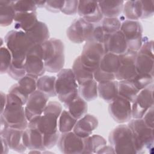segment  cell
Returning <instances> with one entry per match:
<instances>
[{
  "label": "cell",
  "mask_w": 154,
  "mask_h": 154,
  "mask_svg": "<svg viewBox=\"0 0 154 154\" xmlns=\"http://www.w3.org/2000/svg\"><path fill=\"white\" fill-rule=\"evenodd\" d=\"M62 111V105L60 103L49 101L43 114L28 122V125L35 126L43 135L46 149H51L57 144L60 136L58 120Z\"/></svg>",
  "instance_id": "1"
},
{
  "label": "cell",
  "mask_w": 154,
  "mask_h": 154,
  "mask_svg": "<svg viewBox=\"0 0 154 154\" xmlns=\"http://www.w3.org/2000/svg\"><path fill=\"white\" fill-rule=\"evenodd\" d=\"M5 43L12 55L11 64L17 67H25L27 54L35 45L30 40L26 33L20 30H11L5 36Z\"/></svg>",
  "instance_id": "2"
},
{
  "label": "cell",
  "mask_w": 154,
  "mask_h": 154,
  "mask_svg": "<svg viewBox=\"0 0 154 154\" xmlns=\"http://www.w3.org/2000/svg\"><path fill=\"white\" fill-rule=\"evenodd\" d=\"M42 56L46 70L58 73L64 65V46L58 38H51L41 44Z\"/></svg>",
  "instance_id": "3"
},
{
  "label": "cell",
  "mask_w": 154,
  "mask_h": 154,
  "mask_svg": "<svg viewBox=\"0 0 154 154\" xmlns=\"http://www.w3.org/2000/svg\"><path fill=\"white\" fill-rule=\"evenodd\" d=\"M78 87L72 69H63L58 73L55 81V91L64 106L79 95Z\"/></svg>",
  "instance_id": "4"
},
{
  "label": "cell",
  "mask_w": 154,
  "mask_h": 154,
  "mask_svg": "<svg viewBox=\"0 0 154 154\" xmlns=\"http://www.w3.org/2000/svg\"><path fill=\"white\" fill-rule=\"evenodd\" d=\"M128 125L133 134L137 153L149 152L154 144L153 128L147 126L142 119H131Z\"/></svg>",
  "instance_id": "5"
},
{
  "label": "cell",
  "mask_w": 154,
  "mask_h": 154,
  "mask_svg": "<svg viewBox=\"0 0 154 154\" xmlns=\"http://www.w3.org/2000/svg\"><path fill=\"white\" fill-rule=\"evenodd\" d=\"M108 140L115 153H137L133 134L128 125L116 127L110 132Z\"/></svg>",
  "instance_id": "6"
},
{
  "label": "cell",
  "mask_w": 154,
  "mask_h": 154,
  "mask_svg": "<svg viewBox=\"0 0 154 154\" xmlns=\"http://www.w3.org/2000/svg\"><path fill=\"white\" fill-rule=\"evenodd\" d=\"M1 115L10 128L22 130L28 128L29 122L26 117L24 105L19 100L8 94H7L6 106Z\"/></svg>",
  "instance_id": "7"
},
{
  "label": "cell",
  "mask_w": 154,
  "mask_h": 154,
  "mask_svg": "<svg viewBox=\"0 0 154 154\" xmlns=\"http://www.w3.org/2000/svg\"><path fill=\"white\" fill-rule=\"evenodd\" d=\"M105 53L103 43L89 40L83 46L79 55L80 60L85 67L94 72L99 67L101 58Z\"/></svg>",
  "instance_id": "8"
},
{
  "label": "cell",
  "mask_w": 154,
  "mask_h": 154,
  "mask_svg": "<svg viewBox=\"0 0 154 154\" xmlns=\"http://www.w3.org/2000/svg\"><path fill=\"white\" fill-rule=\"evenodd\" d=\"M153 42L144 40L137 52L135 60V67L139 75L153 76Z\"/></svg>",
  "instance_id": "9"
},
{
  "label": "cell",
  "mask_w": 154,
  "mask_h": 154,
  "mask_svg": "<svg viewBox=\"0 0 154 154\" xmlns=\"http://www.w3.org/2000/svg\"><path fill=\"white\" fill-rule=\"evenodd\" d=\"M120 31L126 39L128 49L138 52L143 43V26L138 20H125L122 22Z\"/></svg>",
  "instance_id": "10"
},
{
  "label": "cell",
  "mask_w": 154,
  "mask_h": 154,
  "mask_svg": "<svg viewBox=\"0 0 154 154\" xmlns=\"http://www.w3.org/2000/svg\"><path fill=\"white\" fill-rule=\"evenodd\" d=\"M95 26L84 19L79 17L75 19L66 31L69 40L75 43H82L88 41L91 37Z\"/></svg>",
  "instance_id": "11"
},
{
  "label": "cell",
  "mask_w": 154,
  "mask_h": 154,
  "mask_svg": "<svg viewBox=\"0 0 154 154\" xmlns=\"http://www.w3.org/2000/svg\"><path fill=\"white\" fill-rule=\"evenodd\" d=\"M25 67L27 75L37 78L44 75L46 70L43 59L41 45H35L29 49L26 57Z\"/></svg>",
  "instance_id": "12"
},
{
  "label": "cell",
  "mask_w": 154,
  "mask_h": 154,
  "mask_svg": "<svg viewBox=\"0 0 154 154\" xmlns=\"http://www.w3.org/2000/svg\"><path fill=\"white\" fill-rule=\"evenodd\" d=\"M153 106V85H149L141 90L136 96L132 105L133 119H142L143 116Z\"/></svg>",
  "instance_id": "13"
},
{
  "label": "cell",
  "mask_w": 154,
  "mask_h": 154,
  "mask_svg": "<svg viewBox=\"0 0 154 154\" xmlns=\"http://www.w3.org/2000/svg\"><path fill=\"white\" fill-rule=\"evenodd\" d=\"M108 111L112 119L118 123L128 122L132 118L131 103L119 95L109 103Z\"/></svg>",
  "instance_id": "14"
},
{
  "label": "cell",
  "mask_w": 154,
  "mask_h": 154,
  "mask_svg": "<svg viewBox=\"0 0 154 154\" xmlns=\"http://www.w3.org/2000/svg\"><path fill=\"white\" fill-rule=\"evenodd\" d=\"M137 52L128 50L119 55L120 66L115 75L117 81L132 80L137 75L135 60Z\"/></svg>",
  "instance_id": "15"
},
{
  "label": "cell",
  "mask_w": 154,
  "mask_h": 154,
  "mask_svg": "<svg viewBox=\"0 0 154 154\" xmlns=\"http://www.w3.org/2000/svg\"><path fill=\"white\" fill-rule=\"evenodd\" d=\"M48 100L49 97L37 90L29 95L25 106V112L28 122L43 114Z\"/></svg>",
  "instance_id": "16"
},
{
  "label": "cell",
  "mask_w": 154,
  "mask_h": 154,
  "mask_svg": "<svg viewBox=\"0 0 154 154\" xmlns=\"http://www.w3.org/2000/svg\"><path fill=\"white\" fill-rule=\"evenodd\" d=\"M57 144L61 152L63 153H83L84 138L79 137L73 131L61 134Z\"/></svg>",
  "instance_id": "17"
},
{
  "label": "cell",
  "mask_w": 154,
  "mask_h": 154,
  "mask_svg": "<svg viewBox=\"0 0 154 154\" xmlns=\"http://www.w3.org/2000/svg\"><path fill=\"white\" fill-rule=\"evenodd\" d=\"M77 13L80 17L93 24L99 22L103 17L97 1H79Z\"/></svg>",
  "instance_id": "18"
},
{
  "label": "cell",
  "mask_w": 154,
  "mask_h": 154,
  "mask_svg": "<svg viewBox=\"0 0 154 154\" xmlns=\"http://www.w3.org/2000/svg\"><path fill=\"white\" fill-rule=\"evenodd\" d=\"M23 142L27 149L30 150H46L44 145L43 135L34 126L28 125L23 131Z\"/></svg>",
  "instance_id": "19"
},
{
  "label": "cell",
  "mask_w": 154,
  "mask_h": 154,
  "mask_svg": "<svg viewBox=\"0 0 154 154\" xmlns=\"http://www.w3.org/2000/svg\"><path fill=\"white\" fill-rule=\"evenodd\" d=\"M105 52L121 55L128 51V45L120 29L113 34L106 35L104 43Z\"/></svg>",
  "instance_id": "20"
},
{
  "label": "cell",
  "mask_w": 154,
  "mask_h": 154,
  "mask_svg": "<svg viewBox=\"0 0 154 154\" xmlns=\"http://www.w3.org/2000/svg\"><path fill=\"white\" fill-rule=\"evenodd\" d=\"M98 124V119L94 116L85 114L77 120L73 132L79 137L85 138L91 135Z\"/></svg>",
  "instance_id": "21"
},
{
  "label": "cell",
  "mask_w": 154,
  "mask_h": 154,
  "mask_svg": "<svg viewBox=\"0 0 154 154\" xmlns=\"http://www.w3.org/2000/svg\"><path fill=\"white\" fill-rule=\"evenodd\" d=\"M23 131L9 128L4 134L0 136L5 139L10 149L19 153H23L27 149L23 142Z\"/></svg>",
  "instance_id": "22"
},
{
  "label": "cell",
  "mask_w": 154,
  "mask_h": 154,
  "mask_svg": "<svg viewBox=\"0 0 154 154\" xmlns=\"http://www.w3.org/2000/svg\"><path fill=\"white\" fill-rule=\"evenodd\" d=\"M36 11L16 13L14 19V28L16 30L27 32L38 22Z\"/></svg>",
  "instance_id": "23"
},
{
  "label": "cell",
  "mask_w": 154,
  "mask_h": 154,
  "mask_svg": "<svg viewBox=\"0 0 154 154\" xmlns=\"http://www.w3.org/2000/svg\"><path fill=\"white\" fill-rule=\"evenodd\" d=\"M26 33L34 45H41L49 39L50 34L48 27L45 23L41 21H38Z\"/></svg>",
  "instance_id": "24"
},
{
  "label": "cell",
  "mask_w": 154,
  "mask_h": 154,
  "mask_svg": "<svg viewBox=\"0 0 154 154\" xmlns=\"http://www.w3.org/2000/svg\"><path fill=\"white\" fill-rule=\"evenodd\" d=\"M98 95L103 100L110 103L119 96L118 81H110L99 82L97 84Z\"/></svg>",
  "instance_id": "25"
},
{
  "label": "cell",
  "mask_w": 154,
  "mask_h": 154,
  "mask_svg": "<svg viewBox=\"0 0 154 154\" xmlns=\"http://www.w3.org/2000/svg\"><path fill=\"white\" fill-rule=\"evenodd\" d=\"M99 7L105 17H117L123 9V1H97Z\"/></svg>",
  "instance_id": "26"
},
{
  "label": "cell",
  "mask_w": 154,
  "mask_h": 154,
  "mask_svg": "<svg viewBox=\"0 0 154 154\" xmlns=\"http://www.w3.org/2000/svg\"><path fill=\"white\" fill-rule=\"evenodd\" d=\"M120 64L119 55L107 52L101 58L98 68L105 73L115 75L118 71Z\"/></svg>",
  "instance_id": "27"
},
{
  "label": "cell",
  "mask_w": 154,
  "mask_h": 154,
  "mask_svg": "<svg viewBox=\"0 0 154 154\" xmlns=\"http://www.w3.org/2000/svg\"><path fill=\"white\" fill-rule=\"evenodd\" d=\"M14 1H0V25L7 26L13 22L16 12L13 7Z\"/></svg>",
  "instance_id": "28"
},
{
  "label": "cell",
  "mask_w": 154,
  "mask_h": 154,
  "mask_svg": "<svg viewBox=\"0 0 154 154\" xmlns=\"http://www.w3.org/2000/svg\"><path fill=\"white\" fill-rule=\"evenodd\" d=\"M56 77L54 76L43 75L38 78L37 90L45 93L49 97L57 96L55 91Z\"/></svg>",
  "instance_id": "29"
},
{
  "label": "cell",
  "mask_w": 154,
  "mask_h": 154,
  "mask_svg": "<svg viewBox=\"0 0 154 154\" xmlns=\"http://www.w3.org/2000/svg\"><path fill=\"white\" fill-rule=\"evenodd\" d=\"M78 85L90 79H94L93 72L85 67L81 63L78 56L74 61L72 69Z\"/></svg>",
  "instance_id": "30"
},
{
  "label": "cell",
  "mask_w": 154,
  "mask_h": 154,
  "mask_svg": "<svg viewBox=\"0 0 154 154\" xmlns=\"http://www.w3.org/2000/svg\"><path fill=\"white\" fill-rule=\"evenodd\" d=\"M79 94L85 101H92L98 96L97 82L94 79H90L79 85Z\"/></svg>",
  "instance_id": "31"
},
{
  "label": "cell",
  "mask_w": 154,
  "mask_h": 154,
  "mask_svg": "<svg viewBox=\"0 0 154 154\" xmlns=\"http://www.w3.org/2000/svg\"><path fill=\"white\" fill-rule=\"evenodd\" d=\"M65 107L67 108L69 113L77 120L85 115L88 109L87 102L79 95Z\"/></svg>",
  "instance_id": "32"
},
{
  "label": "cell",
  "mask_w": 154,
  "mask_h": 154,
  "mask_svg": "<svg viewBox=\"0 0 154 154\" xmlns=\"http://www.w3.org/2000/svg\"><path fill=\"white\" fill-rule=\"evenodd\" d=\"M123 13L128 20H138L142 17L141 1H127L124 3Z\"/></svg>",
  "instance_id": "33"
},
{
  "label": "cell",
  "mask_w": 154,
  "mask_h": 154,
  "mask_svg": "<svg viewBox=\"0 0 154 154\" xmlns=\"http://www.w3.org/2000/svg\"><path fill=\"white\" fill-rule=\"evenodd\" d=\"M83 153H96L103 146L106 145V140L99 135H90L84 138Z\"/></svg>",
  "instance_id": "34"
},
{
  "label": "cell",
  "mask_w": 154,
  "mask_h": 154,
  "mask_svg": "<svg viewBox=\"0 0 154 154\" xmlns=\"http://www.w3.org/2000/svg\"><path fill=\"white\" fill-rule=\"evenodd\" d=\"M119 95L128 100L132 103L138 93L140 91L134 85L131 80L119 81Z\"/></svg>",
  "instance_id": "35"
},
{
  "label": "cell",
  "mask_w": 154,
  "mask_h": 154,
  "mask_svg": "<svg viewBox=\"0 0 154 154\" xmlns=\"http://www.w3.org/2000/svg\"><path fill=\"white\" fill-rule=\"evenodd\" d=\"M77 120H78L74 118L68 111L63 110L58 120V128L59 132L63 134L72 131Z\"/></svg>",
  "instance_id": "36"
},
{
  "label": "cell",
  "mask_w": 154,
  "mask_h": 154,
  "mask_svg": "<svg viewBox=\"0 0 154 154\" xmlns=\"http://www.w3.org/2000/svg\"><path fill=\"white\" fill-rule=\"evenodd\" d=\"M38 78L26 74L20 79L17 84L21 89L28 96L37 90V81Z\"/></svg>",
  "instance_id": "37"
},
{
  "label": "cell",
  "mask_w": 154,
  "mask_h": 154,
  "mask_svg": "<svg viewBox=\"0 0 154 154\" xmlns=\"http://www.w3.org/2000/svg\"><path fill=\"white\" fill-rule=\"evenodd\" d=\"M122 22L117 17H104L101 26L106 34H113L120 29Z\"/></svg>",
  "instance_id": "38"
},
{
  "label": "cell",
  "mask_w": 154,
  "mask_h": 154,
  "mask_svg": "<svg viewBox=\"0 0 154 154\" xmlns=\"http://www.w3.org/2000/svg\"><path fill=\"white\" fill-rule=\"evenodd\" d=\"M12 63V55L10 51L5 46L0 49V72L1 74L8 72Z\"/></svg>",
  "instance_id": "39"
},
{
  "label": "cell",
  "mask_w": 154,
  "mask_h": 154,
  "mask_svg": "<svg viewBox=\"0 0 154 154\" xmlns=\"http://www.w3.org/2000/svg\"><path fill=\"white\" fill-rule=\"evenodd\" d=\"M13 7L16 13L36 11L37 6L34 1H14Z\"/></svg>",
  "instance_id": "40"
},
{
  "label": "cell",
  "mask_w": 154,
  "mask_h": 154,
  "mask_svg": "<svg viewBox=\"0 0 154 154\" xmlns=\"http://www.w3.org/2000/svg\"><path fill=\"white\" fill-rule=\"evenodd\" d=\"M131 81L133 82L139 91H141L153 83V76L139 75L137 73V75Z\"/></svg>",
  "instance_id": "41"
},
{
  "label": "cell",
  "mask_w": 154,
  "mask_h": 154,
  "mask_svg": "<svg viewBox=\"0 0 154 154\" xmlns=\"http://www.w3.org/2000/svg\"><path fill=\"white\" fill-rule=\"evenodd\" d=\"M8 94L19 99L23 105H25L29 97V96L21 89L17 83L11 87L8 90Z\"/></svg>",
  "instance_id": "42"
},
{
  "label": "cell",
  "mask_w": 154,
  "mask_h": 154,
  "mask_svg": "<svg viewBox=\"0 0 154 154\" xmlns=\"http://www.w3.org/2000/svg\"><path fill=\"white\" fill-rule=\"evenodd\" d=\"M79 1H65L61 11L66 15H74L78 11Z\"/></svg>",
  "instance_id": "43"
},
{
  "label": "cell",
  "mask_w": 154,
  "mask_h": 154,
  "mask_svg": "<svg viewBox=\"0 0 154 154\" xmlns=\"http://www.w3.org/2000/svg\"><path fill=\"white\" fill-rule=\"evenodd\" d=\"M93 76L94 79L98 83L101 82H106L116 80V77L114 75L105 73L100 70L99 68L94 71Z\"/></svg>",
  "instance_id": "44"
},
{
  "label": "cell",
  "mask_w": 154,
  "mask_h": 154,
  "mask_svg": "<svg viewBox=\"0 0 154 154\" xmlns=\"http://www.w3.org/2000/svg\"><path fill=\"white\" fill-rule=\"evenodd\" d=\"M142 5L141 19H146L151 17L153 14V1H141Z\"/></svg>",
  "instance_id": "45"
},
{
  "label": "cell",
  "mask_w": 154,
  "mask_h": 154,
  "mask_svg": "<svg viewBox=\"0 0 154 154\" xmlns=\"http://www.w3.org/2000/svg\"><path fill=\"white\" fill-rule=\"evenodd\" d=\"M106 35H108V34H106L104 32L101 25H97L96 26H95L94 31L92 33V35L89 40H93V41L104 44Z\"/></svg>",
  "instance_id": "46"
},
{
  "label": "cell",
  "mask_w": 154,
  "mask_h": 154,
  "mask_svg": "<svg viewBox=\"0 0 154 154\" xmlns=\"http://www.w3.org/2000/svg\"><path fill=\"white\" fill-rule=\"evenodd\" d=\"M65 1L63 0H55V1H46L45 7L49 11L57 13L61 11L64 4Z\"/></svg>",
  "instance_id": "47"
},
{
  "label": "cell",
  "mask_w": 154,
  "mask_h": 154,
  "mask_svg": "<svg viewBox=\"0 0 154 154\" xmlns=\"http://www.w3.org/2000/svg\"><path fill=\"white\" fill-rule=\"evenodd\" d=\"M154 109L153 106L147 111L145 114L142 117L144 123L149 128H153L154 126Z\"/></svg>",
  "instance_id": "48"
},
{
  "label": "cell",
  "mask_w": 154,
  "mask_h": 154,
  "mask_svg": "<svg viewBox=\"0 0 154 154\" xmlns=\"http://www.w3.org/2000/svg\"><path fill=\"white\" fill-rule=\"evenodd\" d=\"M0 120H1V123H0V135L4 134L10 128L8 124L6 122V120L4 119V118L2 117V115H1L0 117Z\"/></svg>",
  "instance_id": "49"
},
{
  "label": "cell",
  "mask_w": 154,
  "mask_h": 154,
  "mask_svg": "<svg viewBox=\"0 0 154 154\" xmlns=\"http://www.w3.org/2000/svg\"><path fill=\"white\" fill-rule=\"evenodd\" d=\"M96 153H115V152L111 146L105 145L99 149Z\"/></svg>",
  "instance_id": "50"
},
{
  "label": "cell",
  "mask_w": 154,
  "mask_h": 154,
  "mask_svg": "<svg viewBox=\"0 0 154 154\" xmlns=\"http://www.w3.org/2000/svg\"><path fill=\"white\" fill-rule=\"evenodd\" d=\"M1 144H2V150H1V154H5V153H7L8 152V150L10 149L8 146V144L5 140V139L1 136Z\"/></svg>",
  "instance_id": "51"
},
{
  "label": "cell",
  "mask_w": 154,
  "mask_h": 154,
  "mask_svg": "<svg viewBox=\"0 0 154 154\" xmlns=\"http://www.w3.org/2000/svg\"><path fill=\"white\" fill-rule=\"evenodd\" d=\"M7 104V94L4 93L2 91L1 92V113L4 111Z\"/></svg>",
  "instance_id": "52"
},
{
  "label": "cell",
  "mask_w": 154,
  "mask_h": 154,
  "mask_svg": "<svg viewBox=\"0 0 154 154\" xmlns=\"http://www.w3.org/2000/svg\"><path fill=\"white\" fill-rule=\"evenodd\" d=\"M34 2L37 7L42 8V7H45L46 1H34Z\"/></svg>",
  "instance_id": "53"
}]
</instances>
